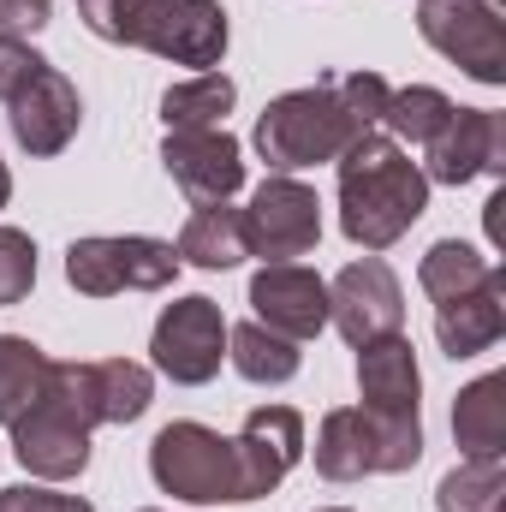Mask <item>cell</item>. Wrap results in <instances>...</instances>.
<instances>
[{
    "label": "cell",
    "instance_id": "34",
    "mask_svg": "<svg viewBox=\"0 0 506 512\" xmlns=\"http://www.w3.org/2000/svg\"><path fill=\"white\" fill-rule=\"evenodd\" d=\"M78 6H90V0H78Z\"/></svg>",
    "mask_w": 506,
    "mask_h": 512
},
{
    "label": "cell",
    "instance_id": "32",
    "mask_svg": "<svg viewBox=\"0 0 506 512\" xmlns=\"http://www.w3.org/2000/svg\"><path fill=\"white\" fill-rule=\"evenodd\" d=\"M12 203V173H6V161H0V209Z\"/></svg>",
    "mask_w": 506,
    "mask_h": 512
},
{
    "label": "cell",
    "instance_id": "33",
    "mask_svg": "<svg viewBox=\"0 0 506 512\" xmlns=\"http://www.w3.org/2000/svg\"><path fill=\"white\" fill-rule=\"evenodd\" d=\"M316 512H352V507H316Z\"/></svg>",
    "mask_w": 506,
    "mask_h": 512
},
{
    "label": "cell",
    "instance_id": "7",
    "mask_svg": "<svg viewBox=\"0 0 506 512\" xmlns=\"http://www.w3.org/2000/svg\"><path fill=\"white\" fill-rule=\"evenodd\" d=\"M227 316L215 298L191 292V298H173L161 316H155V334H149V358L167 382L179 387H203L221 376V358H227Z\"/></svg>",
    "mask_w": 506,
    "mask_h": 512
},
{
    "label": "cell",
    "instance_id": "13",
    "mask_svg": "<svg viewBox=\"0 0 506 512\" xmlns=\"http://www.w3.org/2000/svg\"><path fill=\"white\" fill-rule=\"evenodd\" d=\"M233 459H239V507L268 501L286 483V471L304 459V417L292 405H256L233 441Z\"/></svg>",
    "mask_w": 506,
    "mask_h": 512
},
{
    "label": "cell",
    "instance_id": "6",
    "mask_svg": "<svg viewBox=\"0 0 506 512\" xmlns=\"http://www.w3.org/2000/svg\"><path fill=\"white\" fill-rule=\"evenodd\" d=\"M179 274V251L167 239H72L66 251V280L84 298H114V292H161Z\"/></svg>",
    "mask_w": 506,
    "mask_h": 512
},
{
    "label": "cell",
    "instance_id": "23",
    "mask_svg": "<svg viewBox=\"0 0 506 512\" xmlns=\"http://www.w3.org/2000/svg\"><path fill=\"white\" fill-rule=\"evenodd\" d=\"M233 102H239V84H233L227 72H197V78H185V84H167L161 120H167V131L221 126V120L233 114Z\"/></svg>",
    "mask_w": 506,
    "mask_h": 512
},
{
    "label": "cell",
    "instance_id": "4",
    "mask_svg": "<svg viewBox=\"0 0 506 512\" xmlns=\"http://www.w3.org/2000/svg\"><path fill=\"white\" fill-rule=\"evenodd\" d=\"M149 477L161 495L173 501H191V507H239V459H233V441L209 423H167L155 441H149Z\"/></svg>",
    "mask_w": 506,
    "mask_h": 512
},
{
    "label": "cell",
    "instance_id": "21",
    "mask_svg": "<svg viewBox=\"0 0 506 512\" xmlns=\"http://www.w3.org/2000/svg\"><path fill=\"white\" fill-rule=\"evenodd\" d=\"M227 358H233V370L256 387H280L298 376V364H304V352H298V340H286V334H274V328H262V322H239V328H227Z\"/></svg>",
    "mask_w": 506,
    "mask_h": 512
},
{
    "label": "cell",
    "instance_id": "8",
    "mask_svg": "<svg viewBox=\"0 0 506 512\" xmlns=\"http://www.w3.org/2000/svg\"><path fill=\"white\" fill-rule=\"evenodd\" d=\"M417 30L465 78L506 84V24L495 0H417Z\"/></svg>",
    "mask_w": 506,
    "mask_h": 512
},
{
    "label": "cell",
    "instance_id": "22",
    "mask_svg": "<svg viewBox=\"0 0 506 512\" xmlns=\"http://www.w3.org/2000/svg\"><path fill=\"white\" fill-rule=\"evenodd\" d=\"M54 358L42 346H30L24 334H0V423L12 429L30 405H42Z\"/></svg>",
    "mask_w": 506,
    "mask_h": 512
},
{
    "label": "cell",
    "instance_id": "16",
    "mask_svg": "<svg viewBox=\"0 0 506 512\" xmlns=\"http://www.w3.org/2000/svg\"><path fill=\"white\" fill-rule=\"evenodd\" d=\"M12 114V137H18V149H30V155H60L78 126H84V102H78V84L60 72V66H42L12 102H6Z\"/></svg>",
    "mask_w": 506,
    "mask_h": 512
},
{
    "label": "cell",
    "instance_id": "30",
    "mask_svg": "<svg viewBox=\"0 0 506 512\" xmlns=\"http://www.w3.org/2000/svg\"><path fill=\"white\" fill-rule=\"evenodd\" d=\"M0 512H96L84 495H60V489H36V483H12L0 489Z\"/></svg>",
    "mask_w": 506,
    "mask_h": 512
},
{
    "label": "cell",
    "instance_id": "35",
    "mask_svg": "<svg viewBox=\"0 0 506 512\" xmlns=\"http://www.w3.org/2000/svg\"><path fill=\"white\" fill-rule=\"evenodd\" d=\"M143 512H155V507H143Z\"/></svg>",
    "mask_w": 506,
    "mask_h": 512
},
{
    "label": "cell",
    "instance_id": "18",
    "mask_svg": "<svg viewBox=\"0 0 506 512\" xmlns=\"http://www.w3.org/2000/svg\"><path fill=\"white\" fill-rule=\"evenodd\" d=\"M501 334H506V274L501 268H495L477 292H459V298L435 304V340H441V352H447L453 364L489 352Z\"/></svg>",
    "mask_w": 506,
    "mask_h": 512
},
{
    "label": "cell",
    "instance_id": "15",
    "mask_svg": "<svg viewBox=\"0 0 506 512\" xmlns=\"http://www.w3.org/2000/svg\"><path fill=\"white\" fill-rule=\"evenodd\" d=\"M12 459H18L30 477H42V483H72V477H84V465H90V429H84L66 405H54V399L42 393V405H30V411L12 423Z\"/></svg>",
    "mask_w": 506,
    "mask_h": 512
},
{
    "label": "cell",
    "instance_id": "28",
    "mask_svg": "<svg viewBox=\"0 0 506 512\" xmlns=\"http://www.w3.org/2000/svg\"><path fill=\"white\" fill-rule=\"evenodd\" d=\"M36 286V239L24 227H0V310L24 304Z\"/></svg>",
    "mask_w": 506,
    "mask_h": 512
},
{
    "label": "cell",
    "instance_id": "10",
    "mask_svg": "<svg viewBox=\"0 0 506 512\" xmlns=\"http://www.w3.org/2000/svg\"><path fill=\"white\" fill-rule=\"evenodd\" d=\"M328 322L346 334V346L358 352L364 340H381V334H399L405 322V292H399V274L381 262V256H364V262H346L328 286Z\"/></svg>",
    "mask_w": 506,
    "mask_h": 512
},
{
    "label": "cell",
    "instance_id": "5",
    "mask_svg": "<svg viewBox=\"0 0 506 512\" xmlns=\"http://www.w3.org/2000/svg\"><path fill=\"white\" fill-rule=\"evenodd\" d=\"M227 6L221 0H131L126 12V48H149L173 66L215 72L227 54Z\"/></svg>",
    "mask_w": 506,
    "mask_h": 512
},
{
    "label": "cell",
    "instance_id": "20",
    "mask_svg": "<svg viewBox=\"0 0 506 512\" xmlns=\"http://www.w3.org/2000/svg\"><path fill=\"white\" fill-rule=\"evenodd\" d=\"M179 262H197V268H239L245 262V227H239V209L233 203H197L191 221L179 227Z\"/></svg>",
    "mask_w": 506,
    "mask_h": 512
},
{
    "label": "cell",
    "instance_id": "27",
    "mask_svg": "<svg viewBox=\"0 0 506 512\" xmlns=\"http://www.w3.org/2000/svg\"><path fill=\"white\" fill-rule=\"evenodd\" d=\"M506 495V471L501 459H459L441 489H435V507L441 512H501Z\"/></svg>",
    "mask_w": 506,
    "mask_h": 512
},
{
    "label": "cell",
    "instance_id": "19",
    "mask_svg": "<svg viewBox=\"0 0 506 512\" xmlns=\"http://www.w3.org/2000/svg\"><path fill=\"white\" fill-rule=\"evenodd\" d=\"M453 441H459V459L506 453V376H477L453 399Z\"/></svg>",
    "mask_w": 506,
    "mask_h": 512
},
{
    "label": "cell",
    "instance_id": "25",
    "mask_svg": "<svg viewBox=\"0 0 506 512\" xmlns=\"http://www.w3.org/2000/svg\"><path fill=\"white\" fill-rule=\"evenodd\" d=\"M453 96L447 90H435V84H405V90H387V108H381V131L393 137V143H429L435 131L453 120Z\"/></svg>",
    "mask_w": 506,
    "mask_h": 512
},
{
    "label": "cell",
    "instance_id": "9",
    "mask_svg": "<svg viewBox=\"0 0 506 512\" xmlns=\"http://www.w3.org/2000/svg\"><path fill=\"white\" fill-rule=\"evenodd\" d=\"M239 227H245V256H262V262L310 256L322 245V197L292 173H268L256 185L251 209H239Z\"/></svg>",
    "mask_w": 506,
    "mask_h": 512
},
{
    "label": "cell",
    "instance_id": "12",
    "mask_svg": "<svg viewBox=\"0 0 506 512\" xmlns=\"http://www.w3.org/2000/svg\"><path fill=\"white\" fill-rule=\"evenodd\" d=\"M161 167H167V179H173L191 203H227V197L245 185V149H239V137L227 126L167 131Z\"/></svg>",
    "mask_w": 506,
    "mask_h": 512
},
{
    "label": "cell",
    "instance_id": "11",
    "mask_svg": "<svg viewBox=\"0 0 506 512\" xmlns=\"http://www.w3.org/2000/svg\"><path fill=\"white\" fill-rule=\"evenodd\" d=\"M429 185H471L506 173V120L495 108H453V120L423 143Z\"/></svg>",
    "mask_w": 506,
    "mask_h": 512
},
{
    "label": "cell",
    "instance_id": "31",
    "mask_svg": "<svg viewBox=\"0 0 506 512\" xmlns=\"http://www.w3.org/2000/svg\"><path fill=\"white\" fill-rule=\"evenodd\" d=\"M54 18V0H0V36H36Z\"/></svg>",
    "mask_w": 506,
    "mask_h": 512
},
{
    "label": "cell",
    "instance_id": "14",
    "mask_svg": "<svg viewBox=\"0 0 506 512\" xmlns=\"http://www.w3.org/2000/svg\"><path fill=\"white\" fill-rule=\"evenodd\" d=\"M251 310L262 328L304 346L328 328V280L310 274L304 262H262L251 274Z\"/></svg>",
    "mask_w": 506,
    "mask_h": 512
},
{
    "label": "cell",
    "instance_id": "3",
    "mask_svg": "<svg viewBox=\"0 0 506 512\" xmlns=\"http://www.w3.org/2000/svg\"><path fill=\"white\" fill-rule=\"evenodd\" d=\"M423 459V417H381L364 405H340L316 429V471L328 483L399 477Z\"/></svg>",
    "mask_w": 506,
    "mask_h": 512
},
{
    "label": "cell",
    "instance_id": "26",
    "mask_svg": "<svg viewBox=\"0 0 506 512\" xmlns=\"http://www.w3.org/2000/svg\"><path fill=\"white\" fill-rule=\"evenodd\" d=\"M489 274H495V262L477 251V245H465V239H441V245H429L423 262H417V286H423L435 304H447V298H459V292H477Z\"/></svg>",
    "mask_w": 506,
    "mask_h": 512
},
{
    "label": "cell",
    "instance_id": "17",
    "mask_svg": "<svg viewBox=\"0 0 506 512\" xmlns=\"http://www.w3.org/2000/svg\"><path fill=\"white\" fill-rule=\"evenodd\" d=\"M358 393H364V411L381 417H417V399H423V370H417V346L405 334H381L358 346Z\"/></svg>",
    "mask_w": 506,
    "mask_h": 512
},
{
    "label": "cell",
    "instance_id": "24",
    "mask_svg": "<svg viewBox=\"0 0 506 512\" xmlns=\"http://www.w3.org/2000/svg\"><path fill=\"white\" fill-rule=\"evenodd\" d=\"M90 387H96V417L102 423H137L155 399V376L137 358H102L90 364Z\"/></svg>",
    "mask_w": 506,
    "mask_h": 512
},
{
    "label": "cell",
    "instance_id": "1",
    "mask_svg": "<svg viewBox=\"0 0 506 512\" xmlns=\"http://www.w3.org/2000/svg\"><path fill=\"white\" fill-rule=\"evenodd\" d=\"M381 108H387L381 72H334V78L274 96L256 120L251 143L274 173L322 167V161H340V149L358 143L364 131H381Z\"/></svg>",
    "mask_w": 506,
    "mask_h": 512
},
{
    "label": "cell",
    "instance_id": "2",
    "mask_svg": "<svg viewBox=\"0 0 506 512\" xmlns=\"http://www.w3.org/2000/svg\"><path fill=\"white\" fill-rule=\"evenodd\" d=\"M334 167H340V227L352 245L387 251L423 221L429 179L387 131H364L358 143H346Z\"/></svg>",
    "mask_w": 506,
    "mask_h": 512
},
{
    "label": "cell",
    "instance_id": "29",
    "mask_svg": "<svg viewBox=\"0 0 506 512\" xmlns=\"http://www.w3.org/2000/svg\"><path fill=\"white\" fill-rule=\"evenodd\" d=\"M42 66H48V60H42L24 36H0V102H12V96H18Z\"/></svg>",
    "mask_w": 506,
    "mask_h": 512
}]
</instances>
